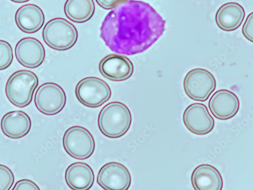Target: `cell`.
<instances>
[{
	"label": "cell",
	"mask_w": 253,
	"mask_h": 190,
	"mask_svg": "<svg viewBox=\"0 0 253 190\" xmlns=\"http://www.w3.org/2000/svg\"><path fill=\"white\" fill-rule=\"evenodd\" d=\"M165 28V21L150 5L130 0L107 15L100 28V37L113 51L133 55L151 47Z\"/></svg>",
	"instance_id": "6da1fadb"
},
{
	"label": "cell",
	"mask_w": 253,
	"mask_h": 190,
	"mask_svg": "<svg viewBox=\"0 0 253 190\" xmlns=\"http://www.w3.org/2000/svg\"><path fill=\"white\" fill-rule=\"evenodd\" d=\"M132 115L129 108L120 102L107 104L100 111L98 125L101 133L109 138L118 139L124 136L130 128Z\"/></svg>",
	"instance_id": "7a4b0ae2"
},
{
	"label": "cell",
	"mask_w": 253,
	"mask_h": 190,
	"mask_svg": "<svg viewBox=\"0 0 253 190\" xmlns=\"http://www.w3.org/2000/svg\"><path fill=\"white\" fill-rule=\"evenodd\" d=\"M38 85L39 79L34 73L28 70L18 71L8 80L5 88L6 95L15 106L25 108L32 101Z\"/></svg>",
	"instance_id": "3957f363"
},
{
	"label": "cell",
	"mask_w": 253,
	"mask_h": 190,
	"mask_svg": "<svg viewBox=\"0 0 253 190\" xmlns=\"http://www.w3.org/2000/svg\"><path fill=\"white\" fill-rule=\"evenodd\" d=\"M45 44L57 51H65L73 48L78 40V33L75 27L64 18H56L49 21L43 30Z\"/></svg>",
	"instance_id": "277c9868"
},
{
	"label": "cell",
	"mask_w": 253,
	"mask_h": 190,
	"mask_svg": "<svg viewBox=\"0 0 253 190\" xmlns=\"http://www.w3.org/2000/svg\"><path fill=\"white\" fill-rule=\"evenodd\" d=\"M78 100L85 106L96 108L108 101L112 95L108 84L97 77H87L81 80L76 88Z\"/></svg>",
	"instance_id": "5b68a950"
},
{
	"label": "cell",
	"mask_w": 253,
	"mask_h": 190,
	"mask_svg": "<svg viewBox=\"0 0 253 190\" xmlns=\"http://www.w3.org/2000/svg\"><path fill=\"white\" fill-rule=\"evenodd\" d=\"M66 152L73 158L85 160L93 154L95 143L92 134L86 129L75 126L68 129L63 138Z\"/></svg>",
	"instance_id": "8992f818"
},
{
	"label": "cell",
	"mask_w": 253,
	"mask_h": 190,
	"mask_svg": "<svg viewBox=\"0 0 253 190\" xmlns=\"http://www.w3.org/2000/svg\"><path fill=\"white\" fill-rule=\"evenodd\" d=\"M216 88V81L214 75L202 68L190 71L183 81L185 94L190 98L195 101H207Z\"/></svg>",
	"instance_id": "52a82bcc"
},
{
	"label": "cell",
	"mask_w": 253,
	"mask_h": 190,
	"mask_svg": "<svg viewBox=\"0 0 253 190\" xmlns=\"http://www.w3.org/2000/svg\"><path fill=\"white\" fill-rule=\"evenodd\" d=\"M34 101L41 113L52 116L58 114L65 108L67 97L65 91L58 84L46 83L38 89Z\"/></svg>",
	"instance_id": "ba28073f"
},
{
	"label": "cell",
	"mask_w": 253,
	"mask_h": 190,
	"mask_svg": "<svg viewBox=\"0 0 253 190\" xmlns=\"http://www.w3.org/2000/svg\"><path fill=\"white\" fill-rule=\"evenodd\" d=\"M98 184L107 190H127L131 183L128 169L115 162L105 164L100 169L97 179Z\"/></svg>",
	"instance_id": "9c48e42d"
},
{
	"label": "cell",
	"mask_w": 253,
	"mask_h": 190,
	"mask_svg": "<svg viewBox=\"0 0 253 190\" xmlns=\"http://www.w3.org/2000/svg\"><path fill=\"white\" fill-rule=\"evenodd\" d=\"M183 121L189 132L200 136L211 132L215 126L214 118L206 105L201 103L189 105L183 113Z\"/></svg>",
	"instance_id": "30bf717a"
},
{
	"label": "cell",
	"mask_w": 253,
	"mask_h": 190,
	"mask_svg": "<svg viewBox=\"0 0 253 190\" xmlns=\"http://www.w3.org/2000/svg\"><path fill=\"white\" fill-rule=\"evenodd\" d=\"M15 53L20 65L30 69L38 68L45 58L44 46L38 40L32 37L20 40L16 45Z\"/></svg>",
	"instance_id": "8fae6325"
},
{
	"label": "cell",
	"mask_w": 253,
	"mask_h": 190,
	"mask_svg": "<svg viewBox=\"0 0 253 190\" xmlns=\"http://www.w3.org/2000/svg\"><path fill=\"white\" fill-rule=\"evenodd\" d=\"M208 106L217 119L227 120L234 117L238 113L240 102L237 95L226 90L217 91L211 97Z\"/></svg>",
	"instance_id": "7c38bea8"
},
{
	"label": "cell",
	"mask_w": 253,
	"mask_h": 190,
	"mask_svg": "<svg viewBox=\"0 0 253 190\" xmlns=\"http://www.w3.org/2000/svg\"><path fill=\"white\" fill-rule=\"evenodd\" d=\"M102 75L113 81H123L130 78L134 72L132 62L124 56L110 54L103 58L99 65Z\"/></svg>",
	"instance_id": "4fadbf2b"
},
{
	"label": "cell",
	"mask_w": 253,
	"mask_h": 190,
	"mask_svg": "<svg viewBox=\"0 0 253 190\" xmlns=\"http://www.w3.org/2000/svg\"><path fill=\"white\" fill-rule=\"evenodd\" d=\"M15 19L19 30L27 34H33L43 26L45 15L39 7L30 4L25 5L17 10Z\"/></svg>",
	"instance_id": "5bb4252c"
},
{
	"label": "cell",
	"mask_w": 253,
	"mask_h": 190,
	"mask_svg": "<svg viewBox=\"0 0 253 190\" xmlns=\"http://www.w3.org/2000/svg\"><path fill=\"white\" fill-rule=\"evenodd\" d=\"M191 182L196 190H221L223 186V178L217 169L207 164L195 169Z\"/></svg>",
	"instance_id": "9a60e30c"
},
{
	"label": "cell",
	"mask_w": 253,
	"mask_h": 190,
	"mask_svg": "<svg viewBox=\"0 0 253 190\" xmlns=\"http://www.w3.org/2000/svg\"><path fill=\"white\" fill-rule=\"evenodd\" d=\"M1 127L2 132L6 137L18 139L29 134L32 127V122L30 117L25 112L12 111L3 116Z\"/></svg>",
	"instance_id": "2e32d148"
},
{
	"label": "cell",
	"mask_w": 253,
	"mask_h": 190,
	"mask_svg": "<svg viewBox=\"0 0 253 190\" xmlns=\"http://www.w3.org/2000/svg\"><path fill=\"white\" fill-rule=\"evenodd\" d=\"M94 178L91 167L86 163L79 162L70 165L65 174L67 185L75 190H89L93 185Z\"/></svg>",
	"instance_id": "e0dca14e"
},
{
	"label": "cell",
	"mask_w": 253,
	"mask_h": 190,
	"mask_svg": "<svg viewBox=\"0 0 253 190\" xmlns=\"http://www.w3.org/2000/svg\"><path fill=\"white\" fill-rule=\"evenodd\" d=\"M245 11L239 4L229 2L222 5L217 11L215 21L218 27L225 32L234 31L242 24Z\"/></svg>",
	"instance_id": "ac0fdd59"
},
{
	"label": "cell",
	"mask_w": 253,
	"mask_h": 190,
	"mask_svg": "<svg viewBox=\"0 0 253 190\" xmlns=\"http://www.w3.org/2000/svg\"><path fill=\"white\" fill-rule=\"evenodd\" d=\"M95 9L93 0H67L65 5L66 15L76 23L87 22L93 16Z\"/></svg>",
	"instance_id": "d6986e66"
},
{
	"label": "cell",
	"mask_w": 253,
	"mask_h": 190,
	"mask_svg": "<svg viewBox=\"0 0 253 190\" xmlns=\"http://www.w3.org/2000/svg\"><path fill=\"white\" fill-rule=\"evenodd\" d=\"M13 60L11 46L7 41L0 40V71L7 69Z\"/></svg>",
	"instance_id": "ffe728a7"
},
{
	"label": "cell",
	"mask_w": 253,
	"mask_h": 190,
	"mask_svg": "<svg viewBox=\"0 0 253 190\" xmlns=\"http://www.w3.org/2000/svg\"><path fill=\"white\" fill-rule=\"evenodd\" d=\"M14 182V176L8 167L0 164V190H9Z\"/></svg>",
	"instance_id": "44dd1931"
},
{
	"label": "cell",
	"mask_w": 253,
	"mask_h": 190,
	"mask_svg": "<svg viewBox=\"0 0 253 190\" xmlns=\"http://www.w3.org/2000/svg\"><path fill=\"white\" fill-rule=\"evenodd\" d=\"M253 13L252 12L248 16L243 27V34L245 37L251 41L253 42Z\"/></svg>",
	"instance_id": "7402d4cb"
},
{
	"label": "cell",
	"mask_w": 253,
	"mask_h": 190,
	"mask_svg": "<svg viewBox=\"0 0 253 190\" xmlns=\"http://www.w3.org/2000/svg\"><path fill=\"white\" fill-rule=\"evenodd\" d=\"M13 190H39V187L33 181L29 180H22L18 181L15 185Z\"/></svg>",
	"instance_id": "603a6c76"
},
{
	"label": "cell",
	"mask_w": 253,
	"mask_h": 190,
	"mask_svg": "<svg viewBox=\"0 0 253 190\" xmlns=\"http://www.w3.org/2000/svg\"><path fill=\"white\" fill-rule=\"evenodd\" d=\"M97 4L102 8L106 10L113 9L120 4L128 0H95Z\"/></svg>",
	"instance_id": "cb8c5ba5"
},
{
	"label": "cell",
	"mask_w": 253,
	"mask_h": 190,
	"mask_svg": "<svg viewBox=\"0 0 253 190\" xmlns=\"http://www.w3.org/2000/svg\"><path fill=\"white\" fill-rule=\"evenodd\" d=\"M10 1L16 3H24L30 1V0H10Z\"/></svg>",
	"instance_id": "d4e9b609"
}]
</instances>
